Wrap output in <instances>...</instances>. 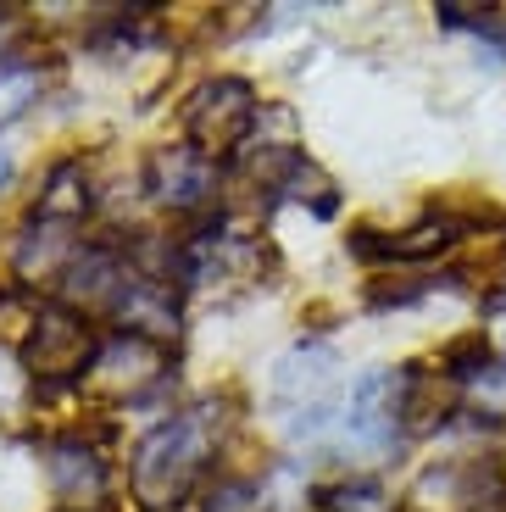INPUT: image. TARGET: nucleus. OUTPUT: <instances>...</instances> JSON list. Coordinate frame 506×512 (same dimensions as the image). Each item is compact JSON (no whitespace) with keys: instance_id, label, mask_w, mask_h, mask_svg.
<instances>
[{"instance_id":"f257e3e1","label":"nucleus","mask_w":506,"mask_h":512,"mask_svg":"<svg viewBox=\"0 0 506 512\" xmlns=\"http://www.w3.org/2000/svg\"><path fill=\"white\" fill-rule=\"evenodd\" d=\"M212 446H217L212 407H195V412H178V418L156 423L151 435L134 446V468H128L134 501L151 512H173L178 501L201 485Z\"/></svg>"},{"instance_id":"f03ea898","label":"nucleus","mask_w":506,"mask_h":512,"mask_svg":"<svg viewBox=\"0 0 506 512\" xmlns=\"http://www.w3.org/2000/svg\"><path fill=\"white\" fill-rule=\"evenodd\" d=\"M256 128H262V101H256V84L240 73L206 78L201 90L184 101V145L201 151L212 167L234 162L251 145Z\"/></svg>"},{"instance_id":"7ed1b4c3","label":"nucleus","mask_w":506,"mask_h":512,"mask_svg":"<svg viewBox=\"0 0 506 512\" xmlns=\"http://www.w3.org/2000/svg\"><path fill=\"white\" fill-rule=\"evenodd\" d=\"M101 346H106V334L95 329V318L51 301V307H39L34 329L23 334V368L39 384H73V379H89Z\"/></svg>"},{"instance_id":"20e7f679","label":"nucleus","mask_w":506,"mask_h":512,"mask_svg":"<svg viewBox=\"0 0 506 512\" xmlns=\"http://www.w3.org/2000/svg\"><path fill=\"white\" fill-rule=\"evenodd\" d=\"M340 429H345V446L362 451V457L395 451V440L406 435V368L401 373L367 368L340 407Z\"/></svg>"},{"instance_id":"39448f33","label":"nucleus","mask_w":506,"mask_h":512,"mask_svg":"<svg viewBox=\"0 0 506 512\" xmlns=\"http://www.w3.org/2000/svg\"><path fill=\"white\" fill-rule=\"evenodd\" d=\"M334 351L323 340H301L290 357L273 368V407L290 412L295 435H317L334 418Z\"/></svg>"},{"instance_id":"423d86ee","label":"nucleus","mask_w":506,"mask_h":512,"mask_svg":"<svg viewBox=\"0 0 506 512\" xmlns=\"http://www.w3.org/2000/svg\"><path fill=\"white\" fill-rule=\"evenodd\" d=\"M145 190L162 206H173L178 218H206L217 212L212 190H217V167L206 162L201 151L178 145V151H156L151 167H145Z\"/></svg>"},{"instance_id":"0eeeda50","label":"nucleus","mask_w":506,"mask_h":512,"mask_svg":"<svg viewBox=\"0 0 506 512\" xmlns=\"http://www.w3.org/2000/svg\"><path fill=\"white\" fill-rule=\"evenodd\" d=\"M167 362H173L167 340L117 329V334H106V346H101V357H95V368H89V379L101 384V390H112V396H140V390H151L167 373Z\"/></svg>"},{"instance_id":"6e6552de","label":"nucleus","mask_w":506,"mask_h":512,"mask_svg":"<svg viewBox=\"0 0 506 512\" xmlns=\"http://www.w3.org/2000/svg\"><path fill=\"white\" fill-rule=\"evenodd\" d=\"M45 462H51V485L62 496V512H95L106 501V462L84 440H56L45 451Z\"/></svg>"},{"instance_id":"1a4fd4ad","label":"nucleus","mask_w":506,"mask_h":512,"mask_svg":"<svg viewBox=\"0 0 506 512\" xmlns=\"http://www.w3.org/2000/svg\"><path fill=\"white\" fill-rule=\"evenodd\" d=\"M89 212V173L78 156L51 167V179H45V195H39V218L45 223H73Z\"/></svg>"},{"instance_id":"9d476101","label":"nucleus","mask_w":506,"mask_h":512,"mask_svg":"<svg viewBox=\"0 0 506 512\" xmlns=\"http://www.w3.org/2000/svg\"><path fill=\"white\" fill-rule=\"evenodd\" d=\"M323 512H390V490L379 479H351V485H334L317 496Z\"/></svg>"},{"instance_id":"9b49d317","label":"nucleus","mask_w":506,"mask_h":512,"mask_svg":"<svg viewBox=\"0 0 506 512\" xmlns=\"http://www.w3.org/2000/svg\"><path fill=\"white\" fill-rule=\"evenodd\" d=\"M39 95V73L23 62H0V117H12L23 112L28 101Z\"/></svg>"},{"instance_id":"f8f14e48","label":"nucleus","mask_w":506,"mask_h":512,"mask_svg":"<svg viewBox=\"0 0 506 512\" xmlns=\"http://www.w3.org/2000/svg\"><path fill=\"white\" fill-rule=\"evenodd\" d=\"M206 512H262V496H256V485H217V496L206 501Z\"/></svg>"},{"instance_id":"ddd939ff","label":"nucleus","mask_w":506,"mask_h":512,"mask_svg":"<svg viewBox=\"0 0 506 512\" xmlns=\"http://www.w3.org/2000/svg\"><path fill=\"white\" fill-rule=\"evenodd\" d=\"M12 173H17V156H12V145L0 140V190H6V184H12Z\"/></svg>"}]
</instances>
